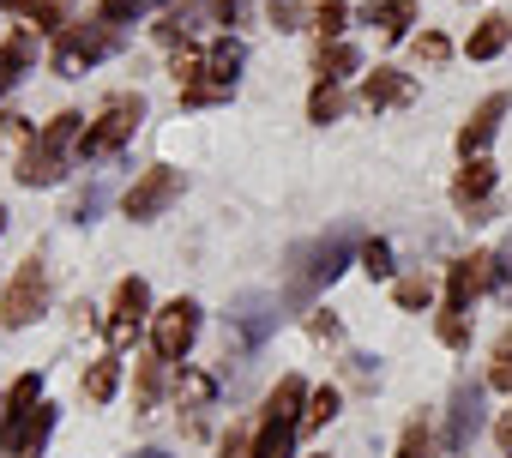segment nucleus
Returning <instances> with one entry per match:
<instances>
[{
	"label": "nucleus",
	"mask_w": 512,
	"mask_h": 458,
	"mask_svg": "<svg viewBox=\"0 0 512 458\" xmlns=\"http://www.w3.org/2000/svg\"><path fill=\"white\" fill-rule=\"evenodd\" d=\"M356 254H362L356 223H338V229H326V236L290 248V302H314V296H320V290L356 260Z\"/></svg>",
	"instance_id": "f257e3e1"
},
{
	"label": "nucleus",
	"mask_w": 512,
	"mask_h": 458,
	"mask_svg": "<svg viewBox=\"0 0 512 458\" xmlns=\"http://www.w3.org/2000/svg\"><path fill=\"white\" fill-rule=\"evenodd\" d=\"M241 67H247V49L235 43V37H223V43H211L205 55H187L175 73H187V85H181V103L187 109H205V103H223L229 91H235V79H241Z\"/></svg>",
	"instance_id": "f03ea898"
},
{
	"label": "nucleus",
	"mask_w": 512,
	"mask_h": 458,
	"mask_svg": "<svg viewBox=\"0 0 512 458\" xmlns=\"http://www.w3.org/2000/svg\"><path fill=\"white\" fill-rule=\"evenodd\" d=\"M79 139H85V115L79 109H67V115H55L31 145H25V157H19V181L25 187H55L61 175H67V157L79 151Z\"/></svg>",
	"instance_id": "7ed1b4c3"
},
{
	"label": "nucleus",
	"mask_w": 512,
	"mask_h": 458,
	"mask_svg": "<svg viewBox=\"0 0 512 458\" xmlns=\"http://www.w3.org/2000/svg\"><path fill=\"white\" fill-rule=\"evenodd\" d=\"M302 410H308V386L296 374L278 380V392L266 398V416L253 428V458H290L296 446V428H302Z\"/></svg>",
	"instance_id": "20e7f679"
},
{
	"label": "nucleus",
	"mask_w": 512,
	"mask_h": 458,
	"mask_svg": "<svg viewBox=\"0 0 512 458\" xmlns=\"http://www.w3.org/2000/svg\"><path fill=\"white\" fill-rule=\"evenodd\" d=\"M121 49V31L115 25H103V19H91V25H67L61 37H55V73L61 79H79V73H91L103 55H115Z\"/></svg>",
	"instance_id": "39448f33"
},
{
	"label": "nucleus",
	"mask_w": 512,
	"mask_h": 458,
	"mask_svg": "<svg viewBox=\"0 0 512 458\" xmlns=\"http://www.w3.org/2000/svg\"><path fill=\"white\" fill-rule=\"evenodd\" d=\"M139 121H145V97L139 91H121V97H109L103 103V115L85 127V139H79V151L97 163V157H115L133 133H139Z\"/></svg>",
	"instance_id": "423d86ee"
},
{
	"label": "nucleus",
	"mask_w": 512,
	"mask_h": 458,
	"mask_svg": "<svg viewBox=\"0 0 512 458\" xmlns=\"http://www.w3.org/2000/svg\"><path fill=\"white\" fill-rule=\"evenodd\" d=\"M272 326H278V302L260 296V290L235 296L229 314H223V338H229V350H260V344L272 338Z\"/></svg>",
	"instance_id": "0eeeda50"
},
{
	"label": "nucleus",
	"mask_w": 512,
	"mask_h": 458,
	"mask_svg": "<svg viewBox=\"0 0 512 458\" xmlns=\"http://www.w3.org/2000/svg\"><path fill=\"white\" fill-rule=\"evenodd\" d=\"M37 314H49V266H43V254H31L13 272V290H7V302H0V320L7 326H31Z\"/></svg>",
	"instance_id": "6e6552de"
},
{
	"label": "nucleus",
	"mask_w": 512,
	"mask_h": 458,
	"mask_svg": "<svg viewBox=\"0 0 512 458\" xmlns=\"http://www.w3.org/2000/svg\"><path fill=\"white\" fill-rule=\"evenodd\" d=\"M193 338H199V302H187V296H175L157 320H151V344H157V362H181L187 350H193Z\"/></svg>",
	"instance_id": "1a4fd4ad"
},
{
	"label": "nucleus",
	"mask_w": 512,
	"mask_h": 458,
	"mask_svg": "<svg viewBox=\"0 0 512 458\" xmlns=\"http://www.w3.org/2000/svg\"><path fill=\"white\" fill-rule=\"evenodd\" d=\"M181 199V169H169V163H157V169H145L133 187H127V199H121V211L133 217V223H145V217H157V211H169Z\"/></svg>",
	"instance_id": "9d476101"
},
{
	"label": "nucleus",
	"mask_w": 512,
	"mask_h": 458,
	"mask_svg": "<svg viewBox=\"0 0 512 458\" xmlns=\"http://www.w3.org/2000/svg\"><path fill=\"white\" fill-rule=\"evenodd\" d=\"M482 434V386L476 380H464L458 392H452V410H446V452H470V440Z\"/></svg>",
	"instance_id": "9b49d317"
},
{
	"label": "nucleus",
	"mask_w": 512,
	"mask_h": 458,
	"mask_svg": "<svg viewBox=\"0 0 512 458\" xmlns=\"http://www.w3.org/2000/svg\"><path fill=\"white\" fill-rule=\"evenodd\" d=\"M494 284V254H464L452 272H446V308L470 314V302Z\"/></svg>",
	"instance_id": "f8f14e48"
},
{
	"label": "nucleus",
	"mask_w": 512,
	"mask_h": 458,
	"mask_svg": "<svg viewBox=\"0 0 512 458\" xmlns=\"http://www.w3.org/2000/svg\"><path fill=\"white\" fill-rule=\"evenodd\" d=\"M145 320H151V290H145V278H121V284H115V314H109V344H127Z\"/></svg>",
	"instance_id": "ddd939ff"
},
{
	"label": "nucleus",
	"mask_w": 512,
	"mask_h": 458,
	"mask_svg": "<svg viewBox=\"0 0 512 458\" xmlns=\"http://www.w3.org/2000/svg\"><path fill=\"white\" fill-rule=\"evenodd\" d=\"M500 121H506V97L494 91V97H482V103L470 109V121L458 127V151H464V157H482V145L500 133Z\"/></svg>",
	"instance_id": "4468645a"
},
{
	"label": "nucleus",
	"mask_w": 512,
	"mask_h": 458,
	"mask_svg": "<svg viewBox=\"0 0 512 458\" xmlns=\"http://www.w3.org/2000/svg\"><path fill=\"white\" fill-rule=\"evenodd\" d=\"M49 428H55V404H37L31 416H19V422L7 428V440H0V446H7L13 458H37L43 440H49Z\"/></svg>",
	"instance_id": "2eb2a0df"
},
{
	"label": "nucleus",
	"mask_w": 512,
	"mask_h": 458,
	"mask_svg": "<svg viewBox=\"0 0 512 458\" xmlns=\"http://www.w3.org/2000/svg\"><path fill=\"white\" fill-rule=\"evenodd\" d=\"M488 193H494V163H488V157H464V169H458V181H452V199H458L464 211H476Z\"/></svg>",
	"instance_id": "dca6fc26"
},
{
	"label": "nucleus",
	"mask_w": 512,
	"mask_h": 458,
	"mask_svg": "<svg viewBox=\"0 0 512 458\" xmlns=\"http://www.w3.org/2000/svg\"><path fill=\"white\" fill-rule=\"evenodd\" d=\"M37 404H43V374H19V380H13V392L0 398V440H7V428H13L19 416H31Z\"/></svg>",
	"instance_id": "f3484780"
},
{
	"label": "nucleus",
	"mask_w": 512,
	"mask_h": 458,
	"mask_svg": "<svg viewBox=\"0 0 512 458\" xmlns=\"http://www.w3.org/2000/svg\"><path fill=\"white\" fill-rule=\"evenodd\" d=\"M362 103L368 109H398V103H410V79L392 73V67H374L368 85H362Z\"/></svg>",
	"instance_id": "a211bd4d"
},
{
	"label": "nucleus",
	"mask_w": 512,
	"mask_h": 458,
	"mask_svg": "<svg viewBox=\"0 0 512 458\" xmlns=\"http://www.w3.org/2000/svg\"><path fill=\"white\" fill-rule=\"evenodd\" d=\"M31 55H37V37H31V31H13L7 43H0V97L19 85V73L31 67Z\"/></svg>",
	"instance_id": "6ab92c4d"
},
{
	"label": "nucleus",
	"mask_w": 512,
	"mask_h": 458,
	"mask_svg": "<svg viewBox=\"0 0 512 458\" xmlns=\"http://www.w3.org/2000/svg\"><path fill=\"white\" fill-rule=\"evenodd\" d=\"M368 25H380L386 43H398L416 25V0H368Z\"/></svg>",
	"instance_id": "aec40b11"
},
{
	"label": "nucleus",
	"mask_w": 512,
	"mask_h": 458,
	"mask_svg": "<svg viewBox=\"0 0 512 458\" xmlns=\"http://www.w3.org/2000/svg\"><path fill=\"white\" fill-rule=\"evenodd\" d=\"M506 43H512V19H500V13H494V19H482V25L470 31L464 55H470V61H494V55H500Z\"/></svg>",
	"instance_id": "412c9836"
},
{
	"label": "nucleus",
	"mask_w": 512,
	"mask_h": 458,
	"mask_svg": "<svg viewBox=\"0 0 512 458\" xmlns=\"http://www.w3.org/2000/svg\"><path fill=\"white\" fill-rule=\"evenodd\" d=\"M362 67V55L350 49V43H320V85H338L344 73H356Z\"/></svg>",
	"instance_id": "4be33fe9"
},
{
	"label": "nucleus",
	"mask_w": 512,
	"mask_h": 458,
	"mask_svg": "<svg viewBox=\"0 0 512 458\" xmlns=\"http://www.w3.org/2000/svg\"><path fill=\"white\" fill-rule=\"evenodd\" d=\"M115 386H121V362H115V356L91 362V374H85V398H91V404H109Z\"/></svg>",
	"instance_id": "5701e85b"
},
{
	"label": "nucleus",
	"mask_w": 512,
	"mask_h": 458,
	"mask_svg": "<svg viewBox=\"0 0 512 458\" xmlns=\"http://www.w3.org/2000/svg\"><path fill=\"white\" fill-rule=\"evenodd\" d=\"M308 19H314V31H320V37H332V43H338V31H344V19H350V0H314Z\"/></svg>",
	"instance_id": "b1692460"
},
{
	"label": "nucleus",
	"mask_w": 512,
	"mask_h": 458,
	"mask_svg": "<svg viewBox=\"0 0 512 458\" xmlns=\"http://www.w3.org/2000/svg\"><path fill=\"white\" fill-rule=\"evenodd\" d=\"M175 398H181L187 410H205V404L217 398V380H211V374H181V380H175Z\"/></svg>",
	"instance_id": "393cba45"
},
{
	"label": "nucleus",
	"mask_w": 512,
	"mask_h": 458,
	"mask_svg": "<svg viewBox=\"0 0 512 458\" xmlns=\"http://www.w3.org/2000/svg\"><path fill=\"white\" fill-rule=\"evenodd\" d=\"M338 416V386H314L308 392V410H302V428H326Z\"/></svg>",
	"instance_id": "a878e982"
},
{
	"label": "nucleus",
	"mask_w": 512,
	"mask_h": 458,
	"mask_svg": "<svg viewBox=\"0 0 512 458\" xmlns=\"http://www.w3.org/2000/svg\"><path fill=\"white\" fill-rule=\"evenodd\" d=\"M338 115H344V91H338V85H314V97H308V121L326 127V121H338Z\"/></svg>",
	"instance_id": "bb28decb"
},
{
	"label": "nucleus",
	"mask_w": 512,
	"mask_h": 458,
	"mask_svg": "<svg viewBox=\"0 0 512 458\" xmlns=\"http://www.w3.org/2000/svg\"><path fill=\"white\" fill-rule=\"evenodd\" d=\"M488 386L512 392V326H506V332H500V344H494V362H488Z\"/></svg>",
	"instance_id": "cd10ccee"
},
{
	"label": "nucleus",
	"mask_w": 512,
	"mask_h": 458,
	"mask_svg": "<svg viewBox=\"0 0 512 458\" xmlns=\"http://www.w3.org/2000/svg\"><path fill=\"white\" fill-rule=\"evenodd\" d=\"M25 7V19L37 25V31H61V13H67V0H19Z\"/></svg>",
	"instance_id": "c85d7f7f"
},
{
	"label": "nucleus",
	"mask_w": 512,
	"mask_h": 458,
	"mask_svg": "<svg viewBox=\"0 0 512 458\" xmlns=\"http://www.w3.org/2000/svg\"><path fill=\"white\" fill-rule=\"evenodd\" d=\"M362 272L368 278H392V242H380V236L362 242Z\"/></svg>",
	"instance_id": "c756f323"
},
{
	"label": "nucleus",
	"mask_w": 512,
	"mask_h": 458,
	"mask_svg": "<svg viewBox=\"0 0 512 458\" xmlns=\"http://www.w3.org/2000/svg\"><path fill=\"white\" fill-rule=\"evenodd\" d=\"M151 7H163V0H103V25H121V19H139V13H151Z\"/></svg>",
	"instance_id": "7c9ffc66"
},
{
	"label": "nucleus",
	"mask_w": 512,
	"mask_h": 458,
	"mask_svg": "<svg viewBox=\"0 0 512 458\" xmlns=\"http://www.w3.org/2000/svg\"><path fill=\"white\" fill-rule=\"evenodd\" d=\"M440 344H452V350H464V344H470V314H458V308H446V314H440Z\"/></svg>",
	"instance_id": "2f4dec72"
},
{
	"label": "nucleus",
	"mask_w": 512,
	"mask_h": 458,
	"mask_svg": "<svg viewBox=\"0 0 512 458\" xmlns=\"http://www.w3.org/2000/svg\"><path fill=\"white\" fill-rule=\"evenodd\" d=\"M428 296H434L428 278H398V308H428Z\"/></svg>",
	"instance_id": "473e14b6"
},
{
	"label": "nucleus",
	"mask_w": 512,
	"mask_h": 458,
	"mask_svg": "<svg viewBox=\"0 0 512 458\" xmlns=\"http://www.w3.org/2000/svg\"><path fill=\"white\" fill-rule=\"evenodd\" d=\"M157 392H163V362H145V368H139V410H151Z\"/></svg>",
	"instance_id": "72a5a7b5"
},
{
	"label": "nucleus",
	"mask_w": 512,
	"mask_h": 458,
	"mask_svg": "<svg viewBox=\"0 0 512 458\" xmlns=\"http://www.w3.org/2000/svg\"><path fill=\"white\" fill-rule=\"evenodd\" d=\"M428 452H434L428 428H422V422H410V428H404V440H398V458H428Z\"/></svg>",
	"instance_id": "f704fd0d"
},
{
	"label": "nucleus",
	"mask_w": 512,
	"mask_h": 458,
	"mask_svg": "<svg viewBox=\"0 0 512 458\" xmlns=\"http://www.w3.org/2000/svg\"><path fill=\"white\" fill-rule=\"evenodd\" d=\"M494 290H500V302L512 308V242H506V254H494Z\"/></svg>",
	"instance_id": "c9c22d12"
},
{
	"label": "nucleus",
	"mask_w": 512,
	"mask_h": 458,
	"mask_svg": "<svg viewBox=\"0 0 512 458\" xmlns=\"http://www.w3.org/2000/svg\"><path fill=\"white\" fill-rule=\"evenodd\" d=\"M223 458H253V434H247V428H229V440H223Z\"/></svg>",
	"instance_id": "e433bc0d"
},
{
	"label": "nucleus",
	"mask_w": 512,
	"mask_h": 458,
	"mask_svg": "<svg viewBox=\"0 0 512 458\" xmlns=\"http://www.w3.org/2000/svg\"><path fill=\"white\" fill-rule=\"evenodd\" d=\"M416 55H422V61H446V55H452V43H446V37H434V31H428V37H422V43H416Z\"/></svg>",
	"instance_id": "4c0bfd02"
},
{
	"label": "nucleus",
	"mask_w": 512,
	"mask_h": 458,
	"mask_svg": "<svg viewBox=\"0 0 512 458\" xmlns=\"http://www.w3.org/2000/svg\"><path fill=\"white\" fill-rule=\"evenodd\" d=\"M308 326H314V338H338V320H332V314H314Z\"/></svg>",
	"instance_id": "58836bf2"
},
{
	"label": "nucleus",
	"mask_w": 512,
	"mask_h": 458,
	"mask_svg": "<svg viewBox=\"0 0 512 458\" xmlns=\"http://www.w3.org/2000/svg\"><path fill=\"white\" fill-rule=\"evenodd\" d=\"M241 13H247V0H217V19H229V25H235Z\"/></svg>",
	"instance_id": "ea45409f"
},
{
	"label": "nucleus",
	"mask_w": 512,
	"mask_h": 458,
	"mask_svg": "<svg viewBox=\"0 0 512 458\" xmlns=\"http://www.w3.org/2000/svg\"><path fill=\"white\" fill-rule=\"evenodd\" d=\"M500 446H506V452H512V410H506V416H500Z\"/></svg>",
	"instance_id": "a19ab883"
},
{
	"label": "nucleus",
	"mask_w": 512,
	"mask_h": 458,
	"mask_svg": "<svg viewBox=\"0 0 512 458\" xmlns=\"http://www.w3.org/2000/svg\"><path fill=\"white\" fill-rule=\"evenodd\" d=\"M133 458H169V452H163V446H145V452H133Z\"/></svg>",
	"instance_id": "79ce46f5"
},
{
	"label": "nucleus",
	"mask_w": 512,
	"mask_h": 458,
	"mask_svg": "<svg viewBox=\"0 0 512 458\" xmlns=\"http://www.w3.org/2000/svg\"><path fill=\"white\" fill-rule=\"evenodd\" d=\"M0 229H7V211H0Z\"/></svg>",
	"instance_id": "37998d69"
},
{
	"label": "nucleus",
	"mask_w": 512,
	"mask_h": 458,
	"mask_svg": "<svg viewBox=\"0 0 512 458\" xmlns=\"http://www.w3.org/2000/svg\"><path fill=\"white\" fill-rule=\"evenodd\" d=\"M0 7H7V0H0Z\"/></svg>",
	"instance_id": "c03bdc74"
}]
</instances>
